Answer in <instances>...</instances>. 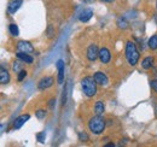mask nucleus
<instances>
[{"instance_id":"1","label":"nucleus","mask_w":157,"mask_h":147,"mask_svg":"<svg viewBox=\"0 0 157 147\" xmlns=\"http://www.w3.org/2000/svg\"><path fill=\"white\" fill-rule=\"evenodd\" d=\"M81 88H82V92L85 93V95L90 98L94 96L97 94V82L94 81L93 77L86 76L81 80Z\"/></svg>"},{"instance_id":"2","label":"nucleus","mask_w":157,"mask_h":147,"mask_svg":"<svg viewBox=\"0 0 157 147\" xmlns=\"http://www.w3.org/2000/svg\"><path fill=\"white\" fill-rule=\"evenodd\" d=\"M139 52L137 50V46L134 42L132 41H128L127 45H126V58L128 60V64L131 66H134L138 64V60H139Z\"/></svg>"},{"instance_id":"3","label":"nucleus","mask_w":157,"mask_h":147,"mask_svg":"<svg viewBox=\"0 0 157 147\" xmlns=\"http://www.w3.org/2000/svg\"><path fill=\"white\" fill-rule=\"evenodd\" d=\"M105 126H106L105 119L100 115H97V116L92 117L90 119V122H88V128H90V130L93 134H96V135L101 134L104 131V129H105Z\"/></svg>"},{"instance_id":"4","label":"nucleus","mask_w":157,"mask_h":147,"mask_svg":"<svg viewBox=\"0 0 157 147\" xmlns=\"http://www.w3.org/2000/svg\"><path fill=\"white\" fill-rule=\"evenodd\" d=\"M55 83V80L52 76H46V77H42L38 83V87H39L40 91H45L50 87H52V85Z\"/></svg>"},{"instance_id":"5","label":"nucleus","mask_w":157,"mask_h":147,"mask_svg":"<svg viewBox=\"0 0 157 147\" xmlns=\"http://www.w3.org/2000/svg\"><path fill=\"white\" fill-rule=\"evenodd\" d=\"M17 51L18 52H24V53H32V52H34V47L28 41H20L17 43Z\"/></svg>"},{"instance_id":"6","label":"nucleus","mask_w":157,"mask_h":147,"mask_svg":"<svg viewBox=\"0 0 157 147\" xmlns=\"http://www.w3.org/2000/svg\"><path fill=\"white\" fill-rule=\"evenodd\" d=\"M87 58L91 62H94L97 58H99V50L98 47H97V45L93 43V45H91L88 47V50H87Z\"/></svg>"},{"instance_id":"7","label":"nucleus","mask_w":157,"mask_h":147,"mask_svg":"<svg viewBox=\"0 0 157 147\" xmlns=\"http://www.w3.org/2000/svg\"><path fill=\"white\" fill-rule=\"evenodd\" d=\"M93 78L97 82V85H100V86H108V83H109V78L106 77L105 74L101 73V71H97L93 75Z\"/></svg>"},{"instance_id":"8","label":"nucleus","mask_w":157,"mask_h":147,"mask_svg":"<svg viewBox=\"0 0 157 147\" xmlns=\"http://www.w3.org/2000/svg\"><path fill=\"white\" fill-rule=\"evenodd\" d=\"M22 4H23V0H11L7 6V12L11 15L16 13L18 11V9L22 6Z\"/></svg>"},{"instance_id":"9","label":"nucleus","mask_w":157,"mask_h":147,"mask_svg":"<svg viewBox=\"0 0 157 147\" xmlns=\"http://www.w3.org/2000/svg\"><path fill=\"white\" fill-rule=\"evenodd\" d=\"M99 59L103 64H108L111 59V55H110V51L106 48V47H103L99 50Z\"/></svg>"},{"instance_id":"10","label":"nucleus","mask_w":157,"mask_h":147,"mask_svg":"<svg viewBox=\"0 0 157 147\" xmlns=\"http://www.w3.org/2000/svg\"><path fill=\"white\" fill-rule=\"evenodd\" d=\"M57 69H58L57 81L59 85H63V82H64V60H62V59L57 60Z\"/></svg>"},{"instance_id":"11","label":"nucleus","mask_w":157,"mask_h":147,"mask_svg":"<svg viewBox=\"0 0 157 147\" xmlns=\"http://www.w3.org/2000/svg\"><path fill=\"white\" fill-rule=\"evenodd\" d=\"M29 118H30V115H28V113H27V115H22V116H20V117H17L16 121L13 122V128L21 129L27 121H29Z\"/></svg>"},{"instance_id":"12","label":"nucleus","mask_w":157,"mask_h":147,"mask_svg":"<svg viewBox=\"0 0 157 147\" xmlns=\"http://www.w3.org/2000/svg\"><path fill=\"white\" fill-rule=\"evenodd\" d=\"M92 16H93V11H92L91 9H85V10L78 15V19H80L81 22L86 23V22H88L90 19L92 18Z\"/></svg>"},{"instance_id":"13","label":"nucleus","mask_w":157,"mask_h":147,"mask_svg":"<svg viewBox=\"0 0 157 147\" xmlns=\"http://www.w3.org/2000/svg\"><path fill=\"white\" fill-rule=\"evenodd\" d=\"M0 82H1V85H6L10 82V74L4 66H1V69H0Z\"/></svg>"},{"instance_id":"14","label":"nucleus","mask_w":157,"mask_h":147,"mask_svg":"<svg viewBox=\"0 0 157 147\" xmlns=\"http://www.w3.org/2000/svg\"><path fill=\"white\" fill-rule=\"evenodd\" d=\"M17 58L22 60V62H24V63H27V64H32L33 62H34V58L32 57V55H29L28 53H24V52H17Z\"/></svg>"},{"instance_id":"15","label":"nucleus","mask_w":157,"mask_h":147,"mask_svg":"<svg viewBox=\"0 0 157 147\" xmlns=\"http://www.w3.org/2000/svg\"><path fill=\"white\" fill-rule=\"evenodd\" d=\"M141 66H143L145 70L151 69V68L154 66V58H152V57H146V58H144V60H143V63H141Z\"/></svg>"},{"instance_id":"16","label":"nucleus","mask_w":157,"mask_h":147,"mask_svg":"<svg viewBox=\"0 0 157 147\" xmlns=\"http://www.w3.org/2000/svg\"><path fill=\"white\" fill-rule=\"evenodd\" d=\"M104 111H105V106H104V103L103 101H97L96 103V105H94V112L97 113V115H103L104 113Z\"/></svg>"},{"instance_id":"17","label":"nucleus","mask_w":157,"mask_h":147,"mask_svg":"<svg viewBox=\"0 0 157 147\" xmlns=\"http://www.w3.org/2000/svg\"><path fill=\"white\" fill-rule=\"evenodd\" d=\"M9 30H10V34H11L12 36H18V34H20L18 27H17L15 23H11V24L9 25Z\"/></svg>"},{"instance_id":"18","label":"nucleus","mask_w":157,"mask_h":147,"mask_svg":"<svg viewBox=\"0 0 157 147\" xmlns=\"http://www.w3.org/2000/svg\"><path fill=\"white\" fill-rule=\"evenodd\" d=\"M149 48L150 50H157V35H152L149 40Z\"/></svg>"},{"instance_id":"19","label":"nucleus","mask_w":157,"mask_h":147,"mask_svg":"<svg viewBox=\"0 0 157 147\" xmlns=\"http://www.w3.org/2000/svg\"><path fill=\"white\" fill-rule=\"evenodd\" d=\"M117 25L120 29H127L128 28V22L126 21V18L121 17V18L117 19Z\"/></svg>"},{"instance_id":"20","label":"nucleus","mask_w":157,"mask_h":147,"mask_svg":"<svg viewBox=\"0 0 157 147\" xmlns=\"http://www.w3.org/2000/svg\"><path fill=\"white\" fill-rule=\"evenodd\" d=\"M46 34H47V37L48 39H52L55 36V27L52 24H48L47 27V30H46Z\"/></svg>"},{"instance_id":"21","label":"nucleus","mask_w":157,"mask_h":147,"mask_svg":"<svg viewBox=\"0 0 157 147\" xmlns=\"http://www.w3.org/2000/svg\"><path fill=\"white\" fill-rule=\"evenodd\" d=\"M78 140H80V141L86 142V141H88V140H90V136H88L85 131H80V133H78Z\"/></svg>"},{"instance_id":"22","label":"nucleus","mask_w":157,"mask_h":147,"mask_svg":"<svg viewBox=\"0 0 157 147\" xmlns=\"http://www.w3.org/2000/svg\"><path fill=\"white\" fill-rule=\"evenodd\" d=\"M35 116H36V118H39V119H44V118L46 117V111L38 110L36 112H35Z\"/></svg>"},{"instance_id":"23","label":"nucleus","mask_w":157,"mask_h":147,"mask_svg":"<svg viewBox=\"0 0 157 147\" xmlns=\"http://www.w3.org/2000/svg\"><path fill=\"white\" fill-rule=\"evenodd\" d=\"M45 138H46L45 131H41V133H38V134H36V139H38L39 142H45Z\"/></svg>"},{"instance_id":"24","label":"nucleus","mask_w":157,"mask_h":147,"mask_svg":"<svg viewBox=\"0 0 157 147\" xmlns=\"http://www.w3.org/2000/svg\"><path fill=\"white\" fill-rule=\"evenodd\" d=\"M12 69H13V71L15 73H20L21 71V64L18 62H15L13 63V65H12Z\"/></svg>"},{"instance_id":"25","label":"nucleus","mask_w":157,"mask_h":147,"mask_svg":"<svg viewBox=\"0 0 157 147\" xmlns=\"http://www.w3.org/2000/svg\"><path fill=\"white\" fill-rule=\"evenodd\" d=\"M27 76V71L25 70H21L20 73H18V81L20 82H22L23 81V78Z\"/></svg>"},{"instance_id":"26","label":"nucleus","mask_w":157,"mask_h":147,"mask_svg":"<svg viewBox=\"0 0 157 147\" xmlns=\"http://www.w3.org/2000/svg\"><path fill=\"white\" fill-rule=\"evenodd\" d=\"M150 86H151V88H152L155 92H157V80H152V81L150 82Z\"/></svg>"},{"instance_id":"27","label":"nucleus","mask_w":157,"mask_h":147,"mask_svg":"<svg viewBox=\"0 0 157 147\" xmlns=\"http://www.w3.org/2000/svg\"><path fill=\"white\" fill-rule=\"evenodd\" d=\"M48 105H50V107H51V109H53V106L56 105V99H51V100H50V103H48Z\"/></svg>"},{"instance_id":"28","label":"nucleus","mask_w":157,"mask_h":147,"mask_svg":"<svg viewBox=\"0 0 157 147\" xmlns=\"http://www.w3.org/2000/svg\"><path fill=\"white\" fill-rule=\"evenodd\" d=\"M100 1H103V2H113L115 0H100Z\"/></svg>"},{"instance_id":"29","label":"nucleus","mask_w":157,"mask_h":147,"mask_svg":"<svg viewBox=\"0 0 157 147\" xmlns=\"http://www.w3.org/2000/svg\"><path fill=\"white\" fill-rule=\"evenodd\" d=\"M114 146H115L114 144H106V145H105V147H114Z\"/></svg>"},{"instance_id":"30","label":"nucleus","mask_w":157,"mask_h":147,"mask_svg":"<svg viewBox=\"0 0 157 147\" xmlns=\"http://www.w3.org/2000/svg\"><path fill=\"white\" fill-rule=\"evenodd\" d=\"M86 2H90V1H94V0H85Z\"/></svg>"},{"instance_id":"31","label":"nucleus","mask_w":157,"mask_h":147,"mask_svg":"<svg viewBox=\"0 0 157 147\" xmlns=\"http://www.w3.org/2000/svg\"><path fill=\"white\" fill-rule=\"evenodd\" d=\"M156 9H157V1H156Z\"/></svg>"}]
</instances>
